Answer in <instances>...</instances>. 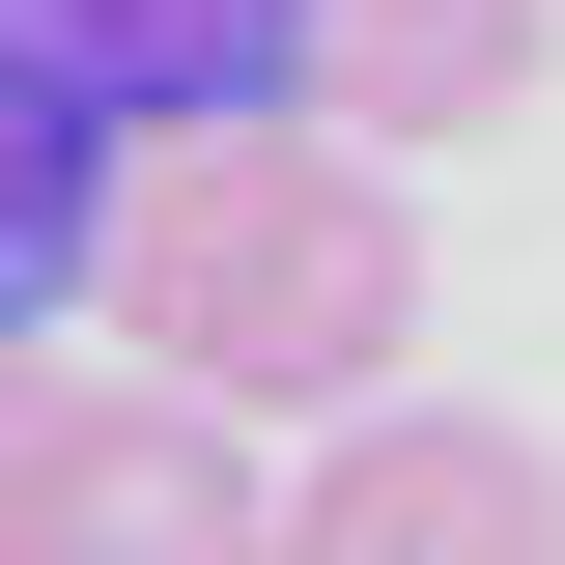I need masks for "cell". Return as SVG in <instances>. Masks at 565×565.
Instances as JSON below:
<instances>
[{
	"label": "cell",
	"instance_id": "277c9868",
	"mask_svg": "<svg viewBox=\"0 0 565 565\" xmlns=\"http://www.w3.org/2000/svg\"><path fill=\"white\" fill-rule=\"evenodd\" d=\"M537 57H565V0H311L282 29V114H340V141H509L537 114Z\"/></svg>",
	"mask_w": 565,
	"mask_h": 565
},
{
	"label": "cell",
	"instance_id": "52a82bcc",
	"mask_svg": "<svg viewBox=\"0 0 565 565\" xmlns=\"http://www.w3.org/2000/svg\"><path fill=\"white\" fill-rule=\"evenodd\" d=\"M0 424H29V340H0Z\"/></svg>",
	"mask_w": 565,
	"mask_h": 565
},
{
	"label": "cell",
	"instance_id": "8992f818",
	"mask_svg": "<svg viewBox=\"0 0 565 565\" xmlns=\"http://www.w3.org/2000/svg\"><path fill=\"white\" fill-rule=\"evenodd\" d=\"M85 226H114V85L0 29V340L57 311V255H85Z\"/></svg>",
	"mask_w": 565,
	"mask_h": 565
},
{
	"label": "cell",
	"instance_id": "3957f363",
	"mask_svg": "<svg viewBox=\"0 0 565 565\" xmlns=\"http://www.w3.org/2000/svg\"><path fill=\"white\" fill-rule=\"evenodd\" d=\"M255 565H565V452L481 396H340L311 481L255 509Z\"/></svg>",
	"mask_w": 565,
	"mask_h": 565
},
{
	"label": "cell",
	"instance_id": "6da1fadb",
	"mask_svg": "<svg viewBox=\"0 0 565 565\" xmlns=\"http://www.w3.org/2000/svg\"><path fill=\"white\" fill-rule=\"evenodd\" d=\"M85 282H114V340L170 367V396L340 424V396H396V340H424V199L340 114H141Z\"/></svg>",
	"mask_w": 565,
	"mask_h": 565
},
{
	"label": "cell",
	"instance_id": "7a4b0ae2",
	"mask_svg": "<svg viewBox=\"0 0 565 565\" xmlns=\"http://www.w3.org/2000/svg\"><path fill=\"white\" fill-rule=\"evenodd\" d=\"M255 424L170 396V367H29V424H0V565H255Z\"/></svg>",
	"mask_w": 565,
	"mask_h": 565
},
{
	"label": "cell",
	"instance_id": "5b68a950",
	"mask_svg": "<svg viewBox=\"0 0 565 565\" xmlns=\"http://www.w3.org/2000/svg\"><path fill=\"white\" fill-rule=\"evenodd\" d=\"M0 29L85 57L114 141H141V114H282V29H311V0H0Z\"/></svg>",
	"mask_w": 565,
	"mask_h": 565
}]
</instances>
